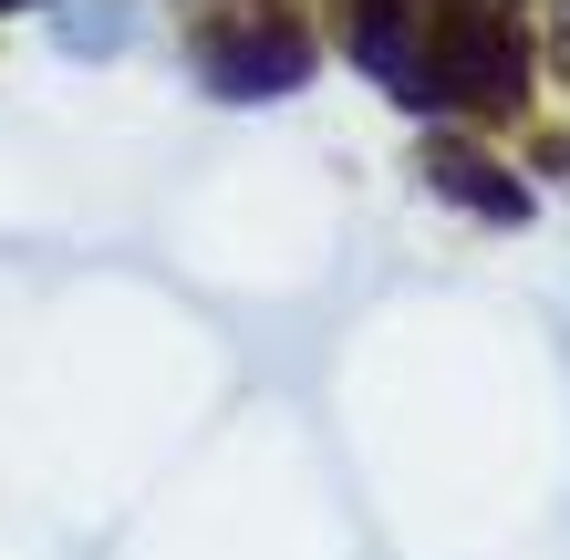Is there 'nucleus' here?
<instances>
[{"label":"nucleus","mask_w":570,"mask_h":560,"mask_svg":"<svg viewBox=\"0 0 570 560\" xmlns=\"http://www.w3.org/2000/svg\"><path fill=\"white\" fill-rule=\"evenodd\" d=\"M197 62H208V94L249 105V94H291L312 73V42L291 21H249V31H197Z\"/></svg>","instance_id":"nucleus-1"},{"label":"nucleus","mask_w":570,"mask_h":560,"mask_svg":"<svg viewBox=\"0 0 570 560\" xmlns=\"http://www.w3.org/2000/svg\"><path fill=\"white\" fill-rule=\"evenodd\" d=\"M425 187H435V197H456V208H478V218H498V228H519V218H529V187H519V177H498L478 146H425Z\"/></svg>","instance_id":"nucleus-2"},{"label":"nucleus","mask_w":570,"mask_h":560,"mask_svg":"<svg viewBox=\"0 0 570 560\" xmlns=\"http://www.w3.org/2000/svg\"><path fill=\"white\" fill-rule=\"evenodd\" d=\"M0 11H21V0H0Z\"/></svg>","instance_id":"nucleus-3"}]
</instances>
